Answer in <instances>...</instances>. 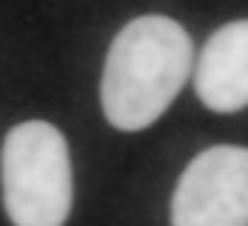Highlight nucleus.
Here are the masks:
<instances>
[{
  "label": "nucleus",
  "instance_id": "obj_2",
  "mask_svg": "<svg viewBox=\"0 0 248 226\" xmlns=\"http://www.w3.org/2000/svg\"><path fill=\"white\" fill-rule=\"evenodd\" d=\"M3 206L15 226H63L72 212V157L57 126L26 121L0 152Z\"/></svg>",
  "mask_w": 248,
  "mask_h": 226
},
{
  "label": "nucleus",
  "instance_id": "obj_3",
  "mask_svg": "<svg viewBox=\"0 0 248 226\" xmlns=\"http://www.w3.org/2000/svg\"><path fill=\"white\" fill-rule=\"evenodd\" d=\"M171 226H248V149L200 152L177 180Z\"/></svg>",
  "mask_w": 248,
  "mask_h": 226
},
{
  "label": "nucleus",
  "instance_id": "obj_4",
  "mask_svg": "<svg viewBox=\"0 0 248 226\" xmlns=\"http://www.w3.org/2000/svg\"><path fill=\"white\" fill-rule=\"evenodd\" d=\"M194 92L211 112L248 106V17L220 26L200 52Z\"/></svg>",
  "mask_w": 248,
  "mask_h": 226
},
{
  "label": "nucleus",
  "instance_id": "obj_1",
  "mask_svg": "<svg viewBox=\"0 0 248 226\" xmlns=\"http://www.w3.org/2000/svg\"><path fill=\"white\" fill-rule=\"evenodd\" d=\"M194 63L191 37L174 17H134L111 40L100 103L106 121L120 132L149 129L180 95Z\"/></svg>",
  "mask_w": 248,
  "mask_h": 226
}]
</instances>
